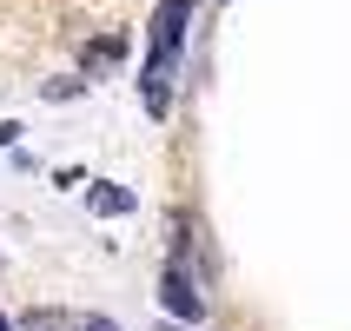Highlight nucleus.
Listing matches in <instances>:
<instances>
[{
    "mask_svg": "<svg viewBox=\"0 0 351 331\" xmlns=\"http://www.w3.org/2000/svg\"><path fill=\"white\" fill-rule=\"evenodd\" d=\"M159 298H166V312H173L179 325H193V318H206V292L193 285V272H186V258H166V278H159Z\"/></svg>",
    "mask_w": 351,
    "mask_h": 331,
    "instance_id": "1",
    "label": "nucleus"
},
{
    "mask_svg": "<svg viewBox=\"0 0 351 331\" xmlns=\"http://www.w3.org/2000/svg\"><path fill=\"white\" fill-rule=\"evenodd\" d=\"M173 73H179V60H166V53H153V60H146L139 99H146V113H153V119H166V106H173Z\"/></svg>",
    "mask_w": 351,
    "mask_h": 331,
    "instance_id": "2",
    "label": "nucleus"
},
{
    "mask_svg": "<svg viewBox=\"0 0 351 331\" xmlns=\"http://www.w3.org/2000/svg\"><path fill=\"white\" fill-rule=\"evenodd\" d=\"M186 20H193V0H166L153 20V53L179 60V40H186Z\"/></svg>",
    "mask_w": 351,
    "mask_h": 331,
    "instance_id": "3",
    "label": "nucleus"
},
{
    "mask_svg": "<svg viewBox=\"0 0 351 331\" xmlns=\"http://www.w3.org/2000/svg\"><path fill=\"white\" fill-rule=\"evenodd\" d=\"M27 331H119L113 318H86V312H27Z\"/></svg>",
    "mask_w": 351,
    "mask_h": 331,
    "instance_id": "4",
    "label": "nucleus"
},
{
    "mask_svg": "<svg viewBox=\"0 0 351 331\" xmlns=\"http://www.w3.org/2000/svg\"><path fill=\"white\" fill-rule=\"evenodd\" d=\"M86 206H93V212H133V193H119V186H93Z\"/></svg>",
    "mask_w": 351,
    "mask_h": 331,
    "instance_id": "5",
    "label": "nucleus"
},
{
    "mask_svg": "<svg viewBox=\"0 0 351 331\" xmlns=\"http://www.w3.org/2000/svg\"><path fill=\"white\" fill-rule=\"evenodd\" d=\"M14 133H20V126H14V119H7V126H0V146H14Z\"/></svg>",
    "mask_w": 351,
    "mask_h": 331,
    "instance_id": "6",
    "label": "nucleus"
}]
</instances>
